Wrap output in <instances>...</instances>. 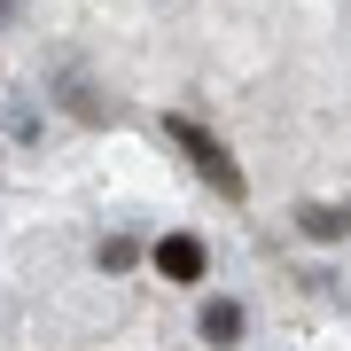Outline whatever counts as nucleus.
Instances as JSON below:
<instances>
[{"label":"nucleus","mask_w":351,"mask_h":351,"mask_svg":"<svg viewBox=\"0 0 351 351\" xmlns=\"http://www.w3.org/2000/svg\"><path fill=\"white\" fill-rule=\"evenodd\" d=\"M149 265H156V274L172 281V289H195L203 274H211V250H203V234L172 226V234H156V242H149Z\"/></svg>","instance_id":"f03ea898"},{"label":"nucleus","mask_w":351,"mask_h":351,"mask_svg":"<svg viewBox=\"0 0 351 351\" xmlns=\"http://www.w3.org/2000/svg\"><path fill=\"white\" fill-rule=\"evenodd\" d=\"M297 234L304 242H343L351 234V203H304V211H297Z\"/></svg>","instance_id":"20e7f679"},{"label":"nucleus","mask_w":351,"mask_h":351,"mask_svg":"<svg viewBox=\"0 0 351 351\" xmlns=\"http://www.w3.org/2000/svg\"><path fill=\"white\" fill-rule=\"evenodd\" d=\"M164 141H172V149H180V156L195 164V180H203L211 195H226V203H242V195H250L242 164L226 156V141H219L211 125H195V117H164Z\"/></svg>","instance_id":"f257e3e1"},{"label":"nucleus","mask_w":351,"mask_h":351,"mask_svg":"<svg viewBox=\"0 0 351 351\" xmlns=\"http://www.w3.org/2000/svg\"><path fill=\"white\" fill-rule=\"evenodd\" d=\"M141 258H149V250H141L133 234H101V250H94V265H101V274H133Z\"/></svg>","instance_id":"39448f33"},{"label":"nucleus","mask_w":351,"mask_h":351,"mask_svg":"<svg viewBox=\"0 0 351 351\" xmlns=\"http://www.w3.org/2000/svg\"><path fill=\"white\" fill-rule=\"evenodd\" d=\"M242 336H250V304H242V297H203L195 343H203V351H234Z\"/></svg>","instance_id":"7ed1b4c3"}]
</instances>
